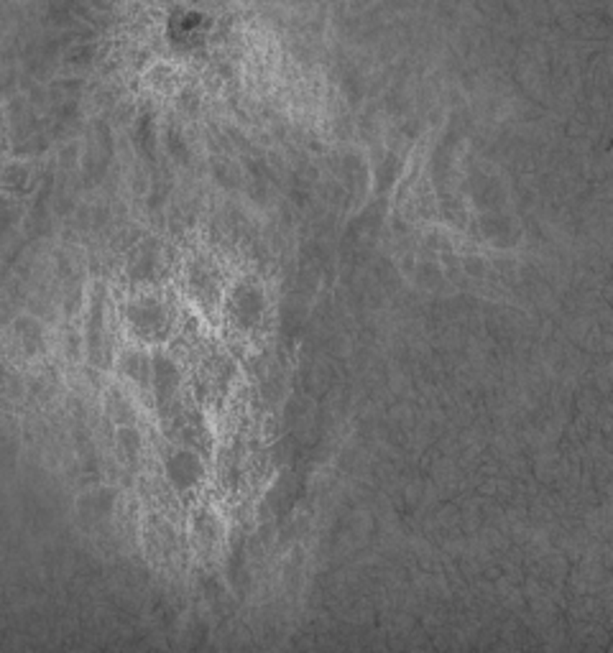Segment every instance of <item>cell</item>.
<instances>
[{
    "label": "cell",
    "instance_id": "4",
    "mask_svg": "<svg viewBox=\"0 0 613 653\" xmlns=\"http://www.w3.org/2000/svg\"><path fill=\"white\" fill-rule=\"evenodd\" d=\"M131 319H133L135 330L138 332H159L164 330L166 324V314H164V306L156 304V301H141L138 306H133L131 312Z\"/></svg>",
    "mask_w": 613,
    "mask_h": 653
},
{
    "label": "cell",
    "instance_id": "1",
    "mask_svg": "<svg viewBox=\"0 0 613 653\" xmlns=\"http://www.w3.org/2000/svg\"><path fill=\"white\" fill-rule=\"evenodd\" d=\"M263 309H266V301H263V294L256 286L243 284L230 294V314L243 330H251L261 322Z\"/></svg>",
    "mask_w": 613,
    "mask_h": 653
},
{
    "label": "cell",
    "instance_id": "3",
    "mask_svg": "<svg viewBox=\"0 0 613 653\" xmlns=\"http://www.w3.org/2000/svg\"><path fill=\"white\" fill-rule=\"evenodd\" d=\"M148 373L153 378V391H156V396L161 401L164 398H172L177 393V388H179V370H177V365L166 355H156Z\"/></svg>",
    "mask_w": 613,
    "mask_h": 653
},
{
    "label": "cell",
    "instance_id": "2",
    "mask_svg": "<svg viewBox=\"0 0 613 653\" xmlns=\"http://www.w3.org/2000/svg\"><path fill=\"white\" fill-rule=\"evenodd\" d=\"M166 474L177 490L187 492L202 480V462L190 449H174L166 459Z\"/></svg>",
    "mask_w": 613,
    "mask_h": 653
}]
</instances>
